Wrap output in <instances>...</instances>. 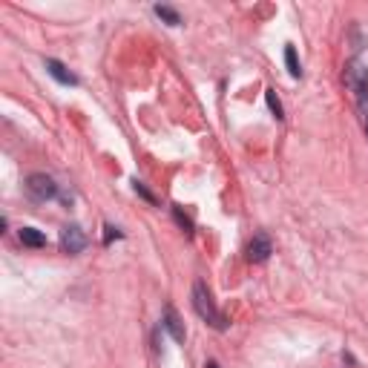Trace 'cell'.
<instances>
[{"mask_svg":"<svg viewBox=\"0 0 368 368\" xmlns=\"http://www.w3.org/2000/svg\"><path fill=\"white\" fill-rule=\"evenodd\" d=\"M193 308H196V314L207 322V326H213L216 331H224V328H227V319L219 314V308H216V302H213V297H210V291H207L205 282H196V285H193Z\"/></svg>","mask_w":368,"mask_h":368,"instance_id":"obj_1","label":"cell"},{"mask_svg":"<svg viewBox=\"0 0 368 368\" xmlns=\"http://www.w3.org/2000/svg\"><path fill=\"white\" fill-rule=\"evenodd\" d=\"M21 245L26 248H46V236L35 227H21Z\"/></svg>","mask_w":368,"mask_h":368,"instance_id":"obj_8","label":"cell"},{"mask_svg":"<svg viewBox=\"0 0 368 368\" xmlns=\"http://www.w3.org/2000/svg\"><path fill=\"white\" fill-rule=\"evenodd\" d=\"M46 72H50V75H52L58 84H64V86H75V84H78V78H75L61 61H55V58L46 61Z\"/></svg>","mask_w":368,"mask_h":368,"instance_id":"obj_6","label":"cell"},{"mask_svg":"<svg viewBox=\"0 0 368 368\" xmlns=\"http://www.w3.org/2000/svg\"><path fill=\"white\" fill-rule=\"evenodd\" d=\"M365 132H368V115H365Z\"/></svg>","mask_w":368,"mask_h":368,"instance_id":"obj_15","label":"cell"},{"mask_svg":"<svg viewBox=\"0 0 368 368\" xmlns=\"http://www.w3.org/2000/svg\"><path fill=\"white\" fill-rule=\"evenodd\" d=\"M245 253H248V262H256V265H259V262H265V259L273 253L270 239H268L265 234H256V236L251 239V245H248V251H245Z\"/></svg>","mask_w":368,"mask_h":368,"instance_id":"obj_5","label":"cell"},{"mask_svg":"<svg viewBox=\"0 0 368 368\" xmlns=\"http://www.w3.org/2000/svg\"><path fill=\"white\" fill-rule=\"evenodd\" d=\"M205 368H219V362H216V360H210V362H205Z\"/></svg>","mask_w":368,"mask_h":368,"instance_id":"obj_14","label":"cell"},{"mask_svg":"<svg viewBox=\"0 0 368 368\" xmlns=\"http://www.w3.org/2000/svg\"><path fill=\"white\" fill-rule=\"evenodd\" d=\"M61 248H64V253H69V256L81 253V251L86 248V234H84L78 224H67V227L61 230Z\"/></svg>","mask_w":368,"mask_h":368,"instance_id":"obj_4","label":"cell"},{"mask_svg":"<svg viewBox=\"0 0 368 368\" xmlns=\"http://www.w3.org/2000/svg\"><path fill=\"white\" fill-rule=\"evenodd\" d=\"M26 193L32 196V199H38V202H46V199H55V193H58V184L46 176V173H32L29 178H26Z\"/></svg>","mask_w":368,"mask_h":368,"instance_id":"obj_3","label":"cell"},{"mask_svg":"<svg viewBox=\"0 0 368 368\" xmlns=\"http://www.w3.org/2000/svg\"><path fill=\"white\" fill-rule=\"evenodd\" d=\"M156 15H159L161 21H167L170 26H178V23H181L178 12H176V9H170V6H156Z\"/></svg>","mask_w":368,"mask_h":368,"instance_id":"obj_11","label":"cell"},{"mask_svg":"<svg viewBox=\"0 0 368 368\" xmlns=\"http://www.w3.org/2000/svg\"><path fill=\"white\" fill-rule=\"evenodd\" d=\"M104 230H107V234H104V245H110V242H113V239H121V234H118V230H115V227H113V224H107V227H104Z\"/></svg>","mask_w":368,"mask_h":368,"instance_id":"obj_13","label":"cell"},{"mask_svg":"<svg viewBox=\"0 0 368 368\" xmlns=\"http://www.w3.org/2000/svg\"><path fill=\"white\" fill-rule=\"evenodd\" d=\"M345 84L351 86V92L357 96L360 107L365 110L368 115V67L362 61H351L348 69H345Z\"/></svg>","mask_w":368,"mask_h":368,"instance_id":"obj_2","label":"cell"},{"mask_svg":"<svg viewBox=\"0 0 368 368\" xmlns=\"http://www.w3.org/2000/svg\"><path fill=\"white\" fill-rule=\"evenodd\" d=\"M173 216H176V222H178V224L184 227V234H193V222H190L188 216L181 213V207H173Z\"/></svg>","mask_w":368,"mask_h":368,"instance_id":"obj_12","label":"cell"},{"mask_svg":"<svg viewBox=\"0 0 368 368\" xmlns=\"http://www.w3.org/2000/svg\"><path fill=\"white\" fill-rule=\"evenodd\" d=\"M164 328L173 334V340H176V343H184V337H188V334H184V326H181L178 314H176L173 308H167V311H164Z\"/></svg>","mask_w":368,"mask_h":368,"instance_id":"obj_7","label":"cell"},{"mask_svg":"<svg viewBox=\"0 0 368 368\" xmlns=\"http://www.w3.org/2000/svg\"><path fill=\"white\" fill-rule=\"evenodd\" d=\"M265 98H268V107H270V113L276 115V118H285V113H282V104H280V98H276V89H265Z\"/></svg>","mask_w":368,"mask_h":368,"instance_id":"obj_10","label":"cell"},{"mask_svg":"<svg viewBox=\"0 0 368 368\" xmlns=\"http://www.w3.org/2000/svg\"><path fill=\"white\" fill-rule=\"evenodd\" d=\"M285 64H288V72H291L294 78L302 75V67H299V61H297V50H294V46H285Z\"/></svg>","mask_w":368,"mask_h":368,"instance_id":"obj_9","label":"cell"}]
</instances>
